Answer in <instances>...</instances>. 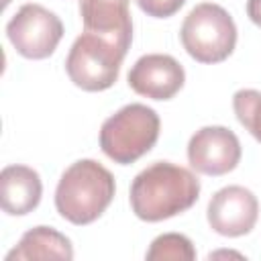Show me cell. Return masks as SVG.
Segmentation results:
<instances>
[{"mask_svg":"<svg viewBox=\"0 0 261 261\" xmlns=\"http://www.w3.org/2000/svg\"><path fill=\"white\" fill-rule=\"evenodd\" d=\"M239 257V259H243V255L241 253H234V251H216V253H210L208 255V259H216V257Z\"/></svg>","mask_w":261,"mask_h":261,"instance_id":"obj_17","label":"cell"},{"mask_svg":"<svg viewBox=\"0 0 261 261\" xmlns=\"http://www.w3.org/2000/svg\"><path fill=\"white\" fill-rule=\"evenodd\" d=\"M80 16L86 33L104 37L128 53L133 43L128 0H80Z\"/></svg>","mask_w":261,"mask_h":261,"instance_id":"obj_10","label":"cell"},{"mask_svg":"<svg viewBox=\"0 0 261 261\" xmlns=\"http://www.w3.org/2000/svg\"><path fill=\"white\" fill-rule=\"evenodd\" d=\"M159 130V114L147 104L133 102L102 122L100 149L114 163L130 165L155 147Z\"/></svg>","mask_w":261,"mask_h":261,"instance_id":"obj_3","label":"cell"},{"mask_svg":"<svg viewBox=\"0 0 261 261\" xmlns=\"http://www.w3.org/2000/svg\"><path fill=\"white\" fill-rule=\"evenodd\" d=\"M128 86L139 96L151 100H171L186 82L181 63L165 53H147L135 61L128 75Z\"/></svg>","mask_w":261,"mask_h":261,"instance_id":"obj_9","label":"cell"},{"mask_svg":"<svg viewBox=\"0 0 261 261\" xmlns=\"http://www.w3.org/2000/svg\"><path fill=\"white\" fill-rule=\"evenodd\" d=\"M247 16L253 24L261 27V0H247Z\"/></svg>","mask_w":261,"mask_h":261,"instance_id":"obj_16","label":"cell"},{"mask_svg":"<svg viewBox=\"0 0 261 261\" xmlns=\"http://www.w3.org/2000/svg\"><path fill=\"white\" fill-rule=\"evenodd\" d=\"M137 4L147 16L169 18L186 4V0H137Z\"/></svg>","mask_w":261,"mask_h":261,"instance_id":"obj_15","label":"cell"},{"mask_svg":"<svg viewBox=\"0 0 261 261\" xmlns=\"http://www.w3.org/2000/svg\"><path fill=\"white\" fill-rule=\"evenodd\" d=\"M6 37L18 55L27 59H47L63 37V22L49 8L27 2L6 22Z\"/></svg>","mask_w":261,"mask_h":261,"instance_id":"obj_6","label":"cell"},{"mask_svg":"<svg viewBox=\"0 0 261 261\" xmlns=\"http://www.w3.org/2000/svg\"><path fill=\"white\" fill-rule=\"evenodd\" d=\"M200 198L194 171L171 161H155L130 184V208L145 222H161L190 210Z\"/></svg>","mask_w":261,"mask_h":261,"instance_id":"obj_1","label":"cell"},{"mask_svg":"<svg viewBox=\"0 0 261 261\" xmlns=\"http://www.w3.org/2000/svg\"><path fill=\"white\" fill-rule=\"evenodd\" d=\"M145 257L149 261H194L196 249L194 243L179 232H165L151 241Z\"/></svg>","mask_w":261,"mask_h":261,"instance_id":"obj_13","label":"cell"},{"mask_svg":"<svg viewBox=\"0 0 261 261\" xmlns=\"http://www.w3.org/2000/svg\"><path fill=\"white\" fill-rule=\"evenodd\" d=\"M208 224L222 237L249 234L259 218L257 196L243 186H226L214 192L206 208Z\"/></svg>","mask_w":261,"mask_h":261,"instance_id":"obj_8","label":"cell"},{"mask_svg":"<svg viewBox=\"0 0 261 261\" xmlns=\"http://www.w3.org/2000/svg\"><path fill=\"white\" fill-rule=\"evenodd\" d=\"M232 108L239 122L261 143V92L243 88L232 96Z\"/></svg>","mask_w":261,"mask_h":261,"instance_id":"obj_14","label":"cell"},{"mask_svg":"<svg viewBox=\"0 0 261 261\" xmlns=\"http://www.w3.org/2000/svg\"><path fill=\"white\" fill-rule=\"evenodd\" d=\"M114 194V175L94 159H80L61 173L55 188V208L67 222L84 226L106 212Z\"/></svg>","mask_w":261,"mask_h":261,"instance_id":"obj_2","label":"cell"},{"mask_svg":"<svg viewBox=\"0 0 261 261\" xmlns=\"http://www.w3.org/2000/svg\"><path fill=\"white\" fill-rule=\"evenodd\" d=\"M126 53L94 33H82L65 59V71L73 86L86 92H104L114 86Z\"/></svg>","mask_w":261,"mask_h":261,"instance_id":"obj_5","label":"cell"},{"mask_svg":"<svg viewBox=\"0 0 261 261\" xmlns=\"http://www.w3.org/2000/svg\"><path fill=\"white\" fill-rule=\"evenodd\" d=\"M179 39L192 59L200 63H220L228 59L237 47V24L220 4L202 2L184 18Z\"/></svg>","mask_w":261,"mask_h":261,"instance_id":"obj_4","label":"cell"},{"mask_svg":"<svg viewBox=\"0 0 261 261\" xmlns=\"http://www.w3.org/2000/svg\"><path fill=\"white\" fill-rule=\"evenodd\" d=\"M43 196L41 175L29 165H6L0 171V204L10 216L33 212Z\"/></svg>","mask_w":261,"mask_h":261,"instance_id":"obj_11","label":"cell"},{"mask_svg":"<svg viewBox=\"0 0 261 261\" xmlns=\"http://www.w3.org/2000/svg\"><path fill=\"white\" fill-rule=\"evenodd\" d=\"M31 259L69 261L73 259L71 241L63 232L51 226H35L27 230L16 243V247H12L6 253V261H31Z\"/></svg>","mask_w":261,"mask_h":261,"instance_id":"obj_12","label":"cell"},{"mask_svg":"<svg viewBox=\"0 0 261 261\" xmlns=\"http://www.w3.org/2000/svg\"><path fill=\"white\" fill-rule=\"evenodd\" d=\"M243 149L239 137L220 124L202 126L188 143V161L202 175H224L241 161Z\"/></svg>","mask_w":261,"mask_h":261,"instance_id":"obj_7","label":"cell"}]
</instances>
